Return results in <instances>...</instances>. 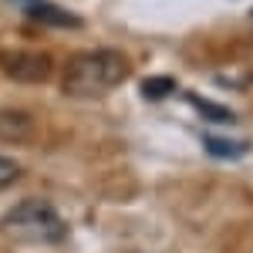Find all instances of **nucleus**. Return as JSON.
Masks as SVG:
<instances>
[{
    "mask_svg": "<svg viewBox=\"0 0 253 253\" xmlns=\"http://www.w3.org/2000/svg\"><path fill=\"white\" fill-rule=\"evenodd\" d=\"M172 91H175V81L169 78V75H166V78L159 75V78H145L142 81V95L149 98V101H162V98L172 95Z\"/></svg>",
    "mask_w": 253,
    "mask_h": 253,
    "instance_id": "obj_7",
    "label": "nucleus"
},
{
    "mask_svg": "<svg viewBox=\"0 0 253 253\" xmlns=\"http://www.w3.org/2000/svg\"><path fill=\"white\" fill-rule=\"evenodd\" d=\"M31 135V118L24 112H0V138L3 142H27Z\"/></svg>",
    "mask_w": 253,
    "mask_h": 253,
    "instance_id": "obj_5",
    "label": "nucleus"
},
{
    "mask_svg": "<svg viewBox=\"0 0 253 253\" xmlns=\"http://www.w3.org/2000/svg\"><path fill=\"white\" fill-rule=\"evenodd\" d=\"M189 101H193V105H196V108H199V112H203L206 118H216V122H233V112H226V108H219V105H210L206 98L193 95Z\"/></svg>",
    "mask_w": 253,
    "mask_h": 253,
    "instance_id": "obj_8",
    "label": "nucleus"
},
{
    "mask_svg": "<svg viewBox=\"0 0 253 253\" xmlns=\"http://www.w3.org/2000/svg\"><path fill=\"white\" fill-rule=\"evenodd\" d=\"M203 145H206V152H213L219 159H240L247 152V142H230V138H219V135H206Z\"/></svg>",
    "mask_w": 253,
    "mask_h": 253,
    "instance_id": "obj_6",
    "label": "nucleus"
},
{
    "mask_svg": "<svg viewBox=\"0 0 253 253\" xmlns=\"http://www.w3.org/2000/svg\"><path fill=\"white\" fill-rule=\"evenodd\" d=\"M0 68L10 75L14 81H27V84H41L54 75V64L44 54H34V51H14V54H3L0 58Z\"/></svg>",
    "mask_w": 253,
    "mask_h": 253,
    "instance_id": "obj_3",
    "label": "nucleus"
},
{
    "mask_svg": "<svg viewBox=\"0 0 253 253\" xmlns=\"http://www.w3.org/2000/svg\"><path fill=\"white\" fill-rule=\"evenodd\" d=\"M24 3H27V0H24Z\"/></svg>",
    "mask_w": 253,
    "mask_h": 253,
    "instance_id": "obj_10",
    "label": "nucleus"
},
{
    "mask_svg": "<svg viewBox=\"0 0 253 253\" xmlns=\"http://www.w3.org/2000/svg\"><path fill=\"white\" fill-rule=\"evenodd\" d=\"M27 17L38 20V24H47V27H81V20L61 7H51V3H31L27 7Z\"/></svg>",
    "mask_w": 253,
    "mask_h": 253,
    "instance_id": "obj_4",
    "label": "nucleus"
},
{
    "mask_svg": "<svg viewBox=\"0 0 253 253\" xmlns=\"http://www.w3.org/2000/svg\"><path fill=\"white\" fill-rule=\"evenodd\" d=\"M128 78V61L112 47H98V51H84L64 64L61 71V91L78 101H91L108 91H115L122 81Z\"/></svg>",
    "mask_w": 253,
    "mask_h": 253,
    "instance_id": "obj_1",
    "label": "nucleus"
},
{
    "mask_svg": "<svg viewBox=\"0 0 253 253\" xmlns=\"http://www.w3.org/2000/svg\"><path fill=\"white\" fill-rule=\"evenodd\" d=\"M20 179V166L14 162V159L0 156V189H7V186H14Z\"/></svg>",
    "mask_w": 253,
    "mask_h": 253,
    "instance_id": "obj_9",
    "label": "nucleus"
},
{
    "mask_svg": "<svg viewBox=\"0 0 253 253\" xmlns=\"http://www.w3.org/2000/svg\"><path fill=\"white\" fill-rule=\"evenodd\" d=\"M0 230L10 233L14 240H24V243H64L68 240V223L44 199H24V203H17L10 213L0 219Z\"/></svg>",
    "mask_w": 253,
    "mask_h": 253,
    "instance_id": "obj_2",
    "label": "nucleus"
}]
</instances>
